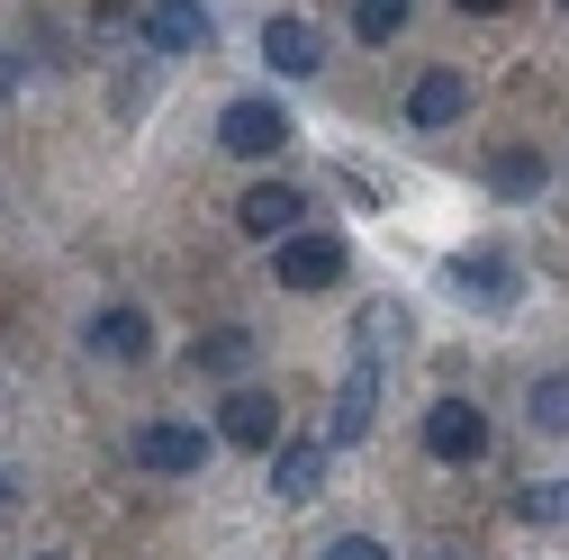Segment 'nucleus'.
I'll use <instances>...</instances> for the list:
<instances>
[{
	"instance_id": "f257e3e1",
	"label": "nucleus",
	"mask_w": 569,
	"mask_h": 560,
	"mask_svg": "<svg viewBox=\"0 0 569 560\" xmlns=\"http://www.w3.org/2000/svg\"><path fill=\"white\" fill-rule=\"evenodd\" d=\"M218 146H227V154H244V163L280 154V146H290V109H280V100H262V91L227 100V118H218Z\"/></svg>"
},
{
	"instance_id": "f03ea898",
	"label": "nucleus",
	"mask_w": 569,
	"mask_h": 560,
	"mask_svg": "<svg viewBox=\"0 0 569 560\" xmlns=\"http://www.w3.org/2000/svg\"><path fill=\"white\" fill-rule=\"evenodd\" d=\"M136 470H154V479H190L199 461H208V434L199 426H181V416H154V426H136Z\"/></svg>"
},
{
	"instance_id": "5701e85b",
	"label": "nucleus",
	"mask_w": 569,
	"mask_h": 560,
	"mask_svg": "<svg viewBox=\"0 0 569 560\" xmlns=\"http://www.w3.org/2000/svg\"><path fill=\"white\" fill-rule=\"evenodd\" d=\"M0 507H10V470H0Z\"/></svg>"
},
{
	"instance_id": "423d86ee",
	"label": "nucleus",
	"mask_w": 569,
	"mask_h": 560,
	"mask_svg": "<svg viewBox=\"0 0 569 560\" xmlns=\"http://www.w3.org/2000/svg\"><path fill=\"white\" fill-rule=\"evenodd\" d=\"M425 452H435V461H479L488 452V416L470 407V398H435V407H425Z\"/></svg>"
},
{
	"instance_id": "1a4fd4ad",
	"label": "nucleus",
	"mask_w": 569,
	"mask_h": 560,
	"mask_svg": "<svg viewBox=\"0 0 569 560\" xmlns=\"http://www.w3.org/2000/svg\"><path fill=\"white\" fill-rule=\"evenodd\" d=\"M91 353H100V362H146V353H154V317L127 308V299H109V308L91 317Z\"/></svg>"
},
{
	"instance_id": "393cba45",
	"label": "nucleus",
	"mask_w": 569,
	"mask_h": 560,
	"mask_svg": "<svg viewBox=\"0 0 569 560\" xmlns=\"http://www.w3.org/2000/svg\"><path fill=\"white\" fill-rule=\"evenodd\" d=\"M560 10H569V0H560Z\"/></svg>"
},
{
	"instance_id": "a211bd4d",
	"label": "nucleus",
	"mask_w": 569,
	"mask_h": 560,
	"mask_svg": "<svg viewBox=\"0 0 569 560\" xmlns=\"http://www.w3.org/2000/svg\"><path fill=\"white\" fill-rule=\"evenodd\" d=\"M407 28V0H352V37H362V46H389Z\"/></svg>"
},
{
	"instance_id": "f3484780",
	"label": "nucleus",
	"mask_w": 569,
	"mask_h": 560,
	"mask_svg": "<svg viewBox=\"0 0 569 560\" xmlns=\"http://www.w3.org/2000/svg\"><path fill=\"white\" fill-rule=\"evenodd\" d=\"M525 416H533V434H569V371H542L525 389Z\"/></svg>"
},
{
	"instance_id": "2eb2a0df",
	"label": "nucleus",
	"mask_w": 569,
	"mask_h": 560,
	"mask_svg": "<svg viewBox=\"0 0 569 560\" xmlns=\"http://www.w3.org/2000/svg\"><path fill=\"white\" fill-rule=\"evenodd\" d=\"M398 334H416V317H407V299H362V317H352V343H362V353L380 362Z\"/></svg>"
},
{
	"instance_id": "f8f14e48",
	"label": "nucleus",
	"mask_w": 569,
	"mask_h": 560,
	"mask_svg": "<svg viewBox=\"0 0 569 560\" xmlns=\"http://www.w3.org/2000/svg\"><path fill=\"white\" fill-rule=\"evenodd\" d=\"M146 46L154 54H199L208 46V10H199V0H154V10H146Z\"/></svg>"
},
{
	"instance_id": "39448f33",
	"label": "nucleus",
	"mask_w": 569,
	"mask_h": 560,
	"mask_svg": "<svg viewBox=\"0 0 569 560\" xmlns=\"http://www.w3.org/2000/svg\"><path fill=\"white\" fill-rule=\"evenodd\" d=\"M371 416H380V362H371V353H352V371H343V389H335V416H326V452L362 443V434H371Z\"/></svg>"
},
{
	"instance_id": "6ab92c4d",
	"label": "nucleus",
	"mask_w": 569,
	"mask_h": 560,
	"mask_svg": "<svg viewBox=\"0 0 569 560\" xmlns=\"http://www.w3.org/2000/svg\"><path fill=\"white\" fill-rule=\"evenodd\" d=\"M516 516L525 524H569V479H533L525 498H516Z\"/></svg>"
},
{
	"instance_id": "20e7f679",
	"label": "nucleus",
	"mask_w": 569,
	"mask_h": 560,
	"mask_svg": "<svg viewBox=\"0 0 569 560\" xmlns=\"http://www.w3.org/2000/svg\"><path fill=\"white\" fill-rule=\"evenodd\" d=\"M271 271H280V290H335V280H343V236H317V227L280 236Z\"/></svg>"
},
{
	"instance_id": "dca6fc26",
	"label": "nucleus",
	"mask_w": 569,
	"mask_h": 560,
	"mask_svg": "<svg viewBox=\"0 0 569 560\" xmlns=\"http://www.w3.org/2000/svg\"><path fill=\"white\" fill-rule=\"evenodd\" d=\"M488 190H497V199H533V190H542V154H533V146H497V154H488Z\"/></svg>"
},
{
	"instance_id": "aec40b11",
	"label": "nucleus",
	"mask_w": 569,
	"mask_h": 560,
	"mask_svg": "<svg viewBox=\"0 0 569 560\" xmlns=\"http://www.w3.org/2000/svg\"><path fill=\"white\" fill-rule=\"evenodd\" d=\"M317 560H389V542H371V533H335Z\"/></svg>"
},
{
	"instance_id": "6e6552de",
	"label": "nucleus",
	"mask_w": 569,
	"mask_h": 560,
	"mask_svg": "<svg viewBox=\"0 0 569 560\" xmlns=\"http://www.w3.org/2000/svg\"><path fill=\"white\" fill-rule=\"evenodd\" d=\"M299 218H308V190H290V181H253L244 199H236V227L244 236H299Z\"/></svg>"
},
{
	"instance_id": "9d476101",
	"label": "nucleus",
	"mask_w": 569,
	"mask_h": 560,
	"mask_svg": "<svg viewBox=\"0 0 569 560\" xmlns=\"http://www.w3.org/2000/svg\"><path fill=\"white\" fill-rule=\"evenodd\" d=\"M262 63H271V73H290V82H308L317 63H326V37L308 19H262Z\"/></svg>"
},
{
	"instance_id": "a878e982",
	"label": "nucleus",
	"mask_w": 569,
	"mask_h": 560,
	"mask_svg": "<svg viewBox=\"0 0 569 560\" xmlns=\"http://www.w3.org/2000/svg\"><path fill=\"white\" fill-rule=\"evenodd\" d=\"M46 560H54V551H46Z\"/></svg>"
},
{
	"instance_id": "4be33fe9",
	"label": "nucleus",
	"mask_w": 569,
	"mask_h": 560,
	"mask_svg": "<svg viewBox=\"0 0 569 560\" xmlns=\"http://www.w3.org/2000/svg\"><path fill=\"white\" fill-rule=\"evenodd\" d=\"M461 10H470V19H488V10H507V0H461Z\"/></svg>"
},
{
	"instance_id": "0eeeda50",
	"label": "nucleus",
	"mask_w": 569,
	"mask_h": 560,
	"mask_svg": "<svg viewBox=\"0 0 569 560\" xmlns=\"http://www.w3.org/2000/svg\"><path fill=\"white\" fill-rule=\"evenodd\" d=\"M218 443H236V452H271V443H280V398H271V389H227V407H218Z\"/></svg>"
},
{
	"instance_id": "b1692460",
	"label": "nucleus",
	"mask_w": 569,
	"mask_h": 560,
	"mask_svg": "<svg viewBox=\"0 0 569 560\" xmlns=\"http://www.w3.org/2000/svg\"><path fill=\"white\" fill-rule=\"evenodd\" d=\"M435 560H461V551H435Z\"/></svg>"
},
{
	"instance_id": "ddd939ff",
	"label": "nucleus",
	"mask_w": 569,
	"mask_h": 560,
	"mask_svg": "<svg viewBox=\"0 0 569 560\" xmlns=\"http://www.w3.org/2000/svg\"><path fill=\"white\" fill-rule=\"evenodd\" d=\"M190 371H208V380H244V371H253V334H244V326L199 334V343H190Z\"/></svg>"
},
{
	"instance_id": "9b49d317",
	"label": "nucleus",
	"mask_w": 569,
	"mask_h": 560,
	"mask_svg": "<svg viewBox=\"0 0 569 560\" xmlns=\"http://www.w3.org/2000/svg\"><path fill=\"white\" fill-rule=\"evenodd\" d=\"M470 109V82L452 73V63H435V73H416V91H407V127H452Z\"/></svg>"
},
{
	"instance_id": "4468645a",
	"label": "nucleus",
	"mask_w": 569,
	"mask_h": 560,
	"mask_svg": "<svg viewBox=\"0 0 569 560\" xmlns=\"http://www.w3.org/2000/svg\"><path fill=\"white\" fill-rule=\"evenodd\" d=\"M326 461H335L326 443H290V452L271 461V488H280V498H290V507H308L317 488H326Z\"/></svg>"
},
{
	"instance_id": "7ed1b4c3",
	"label": "nucleus",
	"mask_w": 569,
	"mask_h": 560,
	"mask_svg": "<svg viewBox=\"0 0 569 560\" xmlns=\"http://www.w3.org/2000/svg\"><path fill=\"white\" fill-rule=\"evenodd\" d=\"M443 280H452V299H470V308H488V317H507V308L525 299L516 262L497 253V244H488V253H452V271H443Z\"/></svg>"
},
{
	"instance_id": "412c9836",
	"label": "nucleus",
	"mask_w": 569,
	"mask_h": 560,
	"mask_svg": "<svg viewBox=\"0 0 569 560\" xmlns=\"http://www.w3.org/2000/svg\"><path fill=\"white\" fill-rule=\"evenodd\" d=\"M10 91H19V63H10V54H0V100H10Z\"/></svg>"
}]
</instances>
